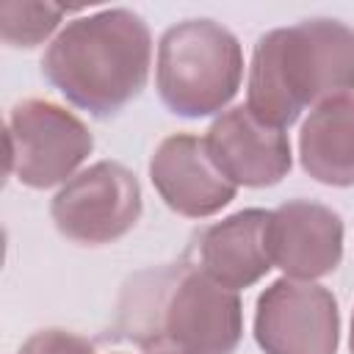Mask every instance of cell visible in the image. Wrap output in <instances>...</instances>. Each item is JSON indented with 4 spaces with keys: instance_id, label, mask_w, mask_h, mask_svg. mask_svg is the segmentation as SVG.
Listing matches in <instances>:
<instances>
[{
    "instance_id": "15",
    "label": "cell",
    "mask_w": 354,
    "mask_h": 354,
    "mask_svg": "<svg viewBox=\"0 0 354 354\" xmlns=\"http://www.w3.org/2000/svg\"><path fill=\"white\" fill-rule=\"evenodd\" d=\"M149 354H185V351H177V348H155Z\"/></svg>"
},
{
    "instance_id": "13",
    "label": "cell",
    "mask_w": 354,
    "mask_h": 354,
    "mask_svg": "<svg viewBox=\"0 0 354 354\" xmlns=\"http://www.w3.org/2000/svg\"><path fill=\"white\" fill-rule=\"evenodd\" d=\"M66 8L39 0H3L0 3V36L8 47L41 44L64 19Z\"/></svg>"
},
{
    "instance_id": "9",
    "label": "cell",
    "mask_w": 354,
    "mask_h": 354,
    "mask_svg": "<svg viewBox=\"0 0 354 354\" xmlns=\"http://www.w3.org/2000/svg\"><path fill=\"white\" fill-rule=\"evenodd\" d=\"M205 144L216 166L243 188L277 185L293 163L288 133L266 124L246 105L218 113L205 133Z\"/></svg>"
},
{
    "instance_id": "6",
    "label": "cell",
    "mask_w": 354,
    "mask_h": 354,
    "mask_svg": "<svg viewBox=\"0 0 354 354\" xmlns=\"http://www.w3.org/2000/svg\"><path fill=\"white\" fill-rule=\"evenodd\" d=\"M141 210V185L136 174L116 160H100L77 171L50 202L55 230L83 246L119 241L138 224Z\"/></svg>"
},
{
    "instance_id": "7",
    "label": "cell",
    "mask_w": 354,
    "mask_h": 354,
    "mask_svg": "<svg viewBox=\"0 0 354 354\" xmlns=\"http://www.w3.org/2000/svg\"><path fill=\"white\" fill-rule=\"evenodd\" d=\"M254 340L266 354H337V299L318 282L274 279L257 296Z\"/></svg>"
},
{
    "instance_id": "1",
    "label": "cell",
    "mask_w": 354,
    "mask_h": 354,
    "mask_svg": "<svg viewBox=\"0 0 354 354\" xmlns=\"http://www.w3.org/2000/svg\"><path fill=\"white\" fill-rule=\"evenodd\" d=\"M113 329L147 351L232 354L243 337V304L199 266L166 263L127 279Z\"/></svg>"
},
{
    "instance_id": "3",
    "label": "cell",
    "mask_w": 354,
    "mask_h": 354,
    "mask_svg": "<svg viewBox=\"0 0 354 354\" xmlns=\"http://www.w3.org/2000/svg\"><path fill=\"white\" fill-rule=\"evenodd\" d=\"M354 94V28L313 17L263 33L252 50L246 108L274 127H290L304 108Z\"/></svg>"
},
{
    "instance_id": "14",
    "label": "cell",
    "mask_w": 354,
    "mask_h": 354,
    "mask_svg": "<svg viewBox=\"0 0 354 354\" xmlns=\"http://www.w3.org/2000/svg\"><path fill=\"white\" fill-rule=\"evenodd\" d=\"M17 354H94V346L66 329H41L33 332Z\"/></svg>"
},
{
    "instance_id": "4",
    "label": "cell",
    "mask_w": 354,
    "mask_h": 354,
    "mask_svg": "<svg viewBox=\"0 0 354 354\" xmlns=\"http://www.w3.org/2000/svg\"><path fill=\"white\" fill-rule=\"evenodd\" d=\"M243 80L238 36L216 19H183L163 30L155 61L160 102L183 119L221 113Z\"/></svg>"
},
{
    "instance_id": "2",
    "label": "cell",
    "mask_w": 354,
    "mask_h": 354,
    "mask_svg": "<svg viewBox=\"0 0 354 354\" xmlns=\"http://www.w3.org/2000/svg\"><path fill=\"white\" fill-rule=\"evenodd\" d=\"M152 36L130 8H102L66 22L41 55L44 80L94 119L124 111L147 86Z\"/></svg>"
},
{
    "instance_id": "8",
    "label": "cell",
    "mask_w": 354,
    "mask_h": 354,
    "mask_svg": "<svg viewBox=\"0 0 354 354\" xmlns=\"http://www.w3.org/2000/svg\"><path fill=\"white\" fill-rule=\"evenodd\" d=\"M149 180L163 205L185 218H207L224 210L238 185L216 166L205 136L174 133L149 158Z\"/></svg>"
},
{
    "instance_id": "5",
    "label": "cell",
    "mask_w": 354,
    "mask_h": 354,
    "mask_svg": "<svg viewBox=\"0 0 354 354\" xmlns=\"http://www.w3.org/2000/svg\"><path fill=\"white\" fill-rule=\"evenodd\" d=\"M91 149V130L58 102L30 97L8 113L6 174L28 188H53L72 180Z\"/></svg>"
},
{
    "instance_id": "12",
    "label": "cell",
    "mask_w": 354,
    "mask_h": 354,
    "mask_svg": "<svg viewBox=\"0 0 354 354\" xmlns=\"http://www.w3.org/2000/svg\"><path fill=\"white\" fill-rule=\"evenodd\" d=\"M301 169L324 185H354V94L321 102L299 130Z\"/></svg>"
},
{
    "instance_id": "10",
    "label": "cell",
    "mask_w": 354,
    "mask_h": 354,
    "mask_svg": "<svg viewBox=\"0 0 354 354\" xmlns=\"http://www.w3.org/2000/svg\"><path fill=\"white\" fill-rule=\"evenodd\" d=\"M274 266L290 279L315 282L343 260V218L313 199H288L268 218Z\"/></svg>"
},
{
    "instance_id": "16",
    "label": "cell",
    "mask_w": 354,
    "mask_h": 354,
    "mask_svg": "<svg viewBox=\"0 0 354 354\" xmlns=\"http://www.w3.org/2000/svg\"><path fill=\"white\" fill-rule=\"evenodd\" d=\"M348 348L354 354V313H351V335H348Z\"/></svg>"
},
{
    "instance_id": "11",
    "label": "cell",
    "mask_w": 354,
    "mask_h": 354,
    "mask_svg": "<svg viewBox=\"0 0 354 354\" xmlns=\"http://www.w3.org/2000/svg\"><path fill=\"white\" fill-rule=\"evenodd\" d=\"M268 218L271 210L246 207L205 227L196 238V266L230 290L252 288L274 268Z\"/></svg>"
}]
</instances>
